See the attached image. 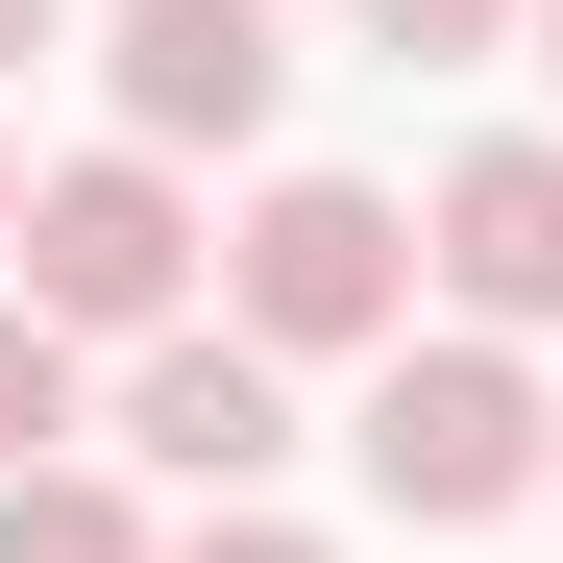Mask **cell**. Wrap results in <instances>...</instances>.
Listing matches in <instances>:
<instances>
[{
	"label": "cell",
	"instance_id": "6da1fadb",
	"mask_svg": "<svg viewBox=\"0 0 563 563\" xmlns=\"http://www.w3.org/2000/svg\"><path fill=\"white\" fill-rule=\"evenodd\" d=\"M343 441H367V490H393L417 539H490V515L563 490V393H539L515 343H465V319L367 367V417H343Z\"/></svg>",
	"mask_w": 563,
	"mask_h": 563
},
{
	"label": "cell",
	"instance_id": "7a4b0ae2",
	"mask_svg": "<svg viewBox=\"0 0 563 563\" xmlns=\"http://www.w3.org/2000/svg\"><path fill=\"white\" fill-rule=\"evenodd\" d=\"M221 319H245L269 367H393V343H417V221L367 197V172H245Z\"/></svg>",
	"mask_w": 563,
	"mask_h": 563
},
{
	"label": "cell",
	"instance_id": "3957f363",
	"mask_svg": "<svg viewBox=\"0 0 563 563\" xmlns=\"http://www.w3.org/2000/svg\"><path fill=\"white\" fill-rule=\"evenodd\" d=\"M197 269H221V221H197V172H172V147H74L49 197H25V319H74V343H172V319H221Z\"/></svg>",
	"mask_w": 563,
	"mask_h": 563
},
{
	"label": "cell",
	"instance_id": "277c9868",
	"mask_svg": "<svg viewBox=\"0 0 563 563\" xmlns=\"http://www.w3.org/2000/svg\"><path fill=\"white\" fill-rule=\"evenodd\" d=\"M99 441L172 465V490H221V515H269V465H295V367H269L245 319H172V343H123Z\"/></svg>",
	"mask_w": 563,
	"mask_h": 563
},
{
	"label": "cell",
	"instance_id": "5b68a950",
	"mask_svg": "<svg viewBox=\"0 0 563 563\" xmlns=\"http://www.w3.org/2000/svg\"><path fill=\"white\" fill-rule=\"evenodd\" d=\"M99 99H123V147H269V99H295V25L269 0H99Z\"/></svg>",
	"mask_w": 563,
	"mask_h": 563
},
{
	"label": "cell",
	"instance_id": "8992f818",
	"mask_svg": "<svg viewBox=\"0 0 563 563\" xmlns=\"http://www.w3.org/2000/svg\"><path fill=\"white\" fill-rule=\"evenodd\" d=\"M417 269H441V319H465V343H539V319H563V123H490V147H441V197H417Z\"/></svg>",
	"mask_w": 563,
	"mask_h": 563
},
{
	"label": "cell",
	"instance_id": "52a82bcc",
	"mask_svg": "<svg viewBox=\"0 0 563 563\" xmlns=\"http://www.w3.org/2000/svg\"><path fill=\"white\" fill-rule=\"evenodd\" d=\"M25 465H99V343L0 295V490H25Z\"/></svg>",
	"mask_w": 563,
	"mask_h": 563
},
{
	"label": "cell",
	"instance_id": "ba28073f",
	"mask_svg": "<svg viewBox=\"0 0 563 563\" xmlns=\"http://www.w3.org/2000/svg\"><path fill=\"white\" fill-rule=\"evenodd\" d=\"M0 563H172V539H147L123 465H25V490H0Z\"/></svg>",
	"mask_w": 563,
	"mask_h": 563
},
{
	"label": "cell",
	"instance_id": "9c48e42d",
	"mask_svg": "<svg viewBox=\"0 0 563 563\" xmlns=\"http://www.w3.org/2000/svg\"><path fill=\"white\" fill-rule=\"evenodd\" d=\"M393 74H465V49H539V0H343Z\"/></svg>",
	"mask_w": 563,
	"mask_h": 563
},
{
	"label": "cell",
	"instance_id": "30bf717a",
	"mask_svg": "<svg viewBox=\"0 0 563 563\" xmlns=\"http://www.w3.org/2000/svg\"><path fill=\"white\" fill-rule=\"evenodd\" d=\"M172 563H343V539H295V515H197Z\"/></svg>",
	"mask_w": 563,
	"mask_h": 563
},
{
	"label": "cell",
	"instance_id": "8fae6325",
	"mask_svg": "<svg viewBox=\"0 0 563 563\" xmlns=\"http://www.w3.org/2000/svg\"><path fill=\"white\" fill-rule=\"evenodd\" d=\"M25 49H99V0H0V74H25Z\"/></svg>",
	"mask_w": 563,
	"mask_h": 563
},
{
	"label": "cell",
	"instance_id": "7c38bea8",
	"mask_svg": "<svg viewBox=\"0 0 563 563\" xmlns=\"http://www.w3.org/2000/svg\"><path fill=\"white\" fill-rule=\"evenodd\" d=\"M25 197H49V172H25V147H0V295H25Z\"/></svg>",
	"mask_w": 563,
	"mask_h": 563
},
{
	"label": "cell",
	"instance_id": "4fadbf2b",
	"mask_svg": "<svg viewBox=\"0 0 563 563\" xmlns=\"http://www.w3.org/2000/svg\"><path fill=\"white\" fill-rule=\"evenodd\" d=\"M539 74H563V0H539Z\"/></svg>",
	"mask_w": 563,
	"mask_h": 563
}]
</instances>
